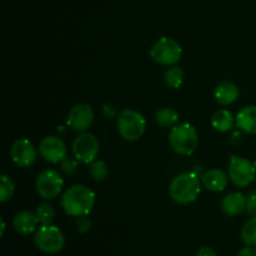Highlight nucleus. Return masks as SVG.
<instances>
[{"mask_svg": "<svg viewBox=\"0 0 256 256\" xmlns=\"http://www.w3.org/2000/svg\"><path fill=\"white\" fill-rule=\"evenodd\" d=\"M95 204V194L85 185H72L62 194V205L65 214L72 218L86 216Z\"/></svg>", "mask_w": 256, "mask_h": 256, "instance_id": "obj_1", "label": "nucleus"}, {"mask_svg": "<svg viewBox=\"0 0 256 256\" xmlns=\"http://www.w3.org/2000/svg\"><path fill=\"white\" fill-rule=\"evenodd\" d=\"M200 192H202L200 180L194 172H182L176 175L170 182V198L178 204H192L199 198Z\"/></svg>", "mask_w": 256, "mask_h": 256, "instance_id": "obj_2", "label": "nucleus"}, {"mask_svg": "<svg viewBox=\"0 0 256 256\" xmlns=\"http://www.w3.org/2000/svg\"><path fill=\"white\" fill-rule=\"evenodd\" d=\"M170 146L175 152L184 156L194 154L199 145V136L198 132L192 124H178L172 128L169 134Z\"/></svg>", "mask_w": 256, "mask_h": 256, "instance_id": "obj_3", "label": "nucleus"}, {"mask_svg": "<svg viewBox=\"0 0 256 256\" xmlns=\"http://www.w3.org/2000/svg\"><path fill=\"white\" fill-rule=\"evenodd\" d=\"M146 120L144 115L132 109H124L118 116V132L126 142H138L144 135Z\"/></svg>", "mask_w": 256, "mask_h": 256, "instance_id": "obj_4", "label": "nucleus"}, {"mask_svg": "<svg viewBox=\"0 0 256 256\" xmlns=\"http://www.w3.org/2000/svg\"><path fill=\"white\" fill-rule=\"evenodd\" d=\"M182 56V49L176 40L172 38H160L150 50V58L162 66L176 65Z\"/></svg>", "mask_w": 256, "mask_h": 256, "instance_id": "obj_5", "label": "nucleus"}, {"mask_svg": "<svg viewBox=\"0 0 256 256\" xmlns=\"http://www.w3.org/2000/svg\"><path fill=\"white\" fill-rule=\"evenodd\" d=\"M34 242L40 252L45 254H56L64 248L65 238L62 230L55 225H42L35 232Z\"/></svg>", "mask_w": 256, "mask_h": 256, "instance_id": "obj_6", "label": "nucleus"}, {"mask_svg": "<svg viewBox=\"0 0 256 256\" xmlns=\"http://www.w3.org/2000/svg\"><path fill=\"white\" fill-rule=\"evenodd\" d=\"M99 152V140L92 132H82L75 138L72 144V152L74 158L84 164H92L94 160H96Z\"/></svg>", "mask_w": 256, "mask_h": 256, "instance_id": "obj_7", "label": "nucleus"}, {"mask_svg": "<svg viewBox=\"0 0 256 256\" xmlns=\"http://www.w3.org/2000/svg\"><path fill=\"white\" fill-rule=\"evenodd\" d=\"M256 175L255 165L246 158L232 155L229 164V179L238 188H246L254 182Z\"/></svg>", "mask_w": 256, "mask_h": 256, "instance_id": "obj_8", "label": "nucleus"}, {"mask_svg": "<svg viewBox=\"0 0 256 256\" xmlns=\"http://www.w3.org/2000/svg\"><path fill=\"white\" fill-rule=\"evenodd\" d=\"M64 180L59 172L54 169H46L40 172L35 182V189L38 195L45 200H52L62 192Z\"/></svg>", "mask_w": 256, "mask_h": 256, "instance_id": "obj_9", "label": "nucleus"}, {"mask_svg": "<svg viewBox=\"0 0 256 256\" xmlns=\"http://www.w3.org/2000/svg\"><path fill=\"white\" fill-rule=\"evenodd\" d=\"M10 156L14 164L19 168H30L36 162L38 150L30 140L19 139L12 142Z\"/></svg>", "mask_w": 256, "mask_h": 256, "instance_id": "obj_10", "label": "nucleus"}, {"mask_svg": "<svg viewBox=\"0 0 256 256\" xmlns=\"http://www.w3.org/2000/svg\"><path fill=\"white\" fill-rule=\"evenodd\" d=\"M39 152L42 159L52 164H58L68 156L65 142L58 136H46L40 142Z\"/></svg>", "mask_w": 256, "mask_h": 256, "instance_id": "obj_11", "label": "nucleus"}, {"mask_svg": "<svg viewBox=\"0 0 256 256\" xmlns=\"http://www.w3.org/2000/svg\"><path fill=\"white\" fill-rule=\"evenodd\" d=\"M94 122V112L88 104H76L70 109L68 125L75 132H85Z\"/></svg>", "mask_w": 256, "mask_h": 256, "instance_id": "obj_12", "label": "nucleus"}, {"mask_svg": "<svg viewBox=\"0 0 256 256\" xmlns=\"http://www.w3.org/2000/svg\"><path fill=\"white\" fill-rule=\"evenodd\" d=\"M39 222L35 212H29V210H22L15 214L14 219H12V226L19 234L29 235L36 230Z\"/></svg>", "mask_w": 256, "mask_h": 256, "instance_id": "obj_13", "label": "nucleus"}, {"mask_svg": "<svg viewBox=\"0 0 256 256\" xmlns=\"http://www.w3.org/2000/svg\"><path fill=\"white\" fill-rule=\"evenodd\" d=\"M222 210L228 216H236L246 210V198L242 192H230L222 200Z\"/></svg>", "mask_w": 256, "mask_h": 256, "instance_id": "obj_14", "label": "nucleus"}, {"mask_svg": "<svg viewBox=\"0 0 256 256\" xmlns=\"http://www.w3.org/2000/svg\"><path fill=\"white\" fill-rule=\"evenodd\" d=\"M202 182L205 189L209 190V192H220L228 186L229 175H226L220 169H212L202 175Z\"/></svg>", "mask_w": 256, "mask_h": 256, "instance_id": "obj_15", "label": "nucleus"}, {"mask_svg": "<svg viewBox=\"0 0 256 256\" xmlns=\"http://www.w3.org/2000/svg\"><path fill=\"white\" fill-rule=\"evenodd\" d=\"M236 126L246 134L256 135V105L245 106L238 112Z\"/></svg>", "mask_w": 256, "mask_h": 256, "instance_id": "obj_16", "label": "nucleus"}, {"mask_svg": "<svg viewBox=\"0 0 256 256\" xmlns=\"http://www.w3.org/2000/svg\"><path fill=\"white\" fill-rule=\"evenodd\" d=\"M240 95V90L234 82H224L219 84L215 89L214 96L215 100L220 105H230L238 100Z\"/></svg>", "mask_w": 256, "mask_h": 256, "instance_id": "obj_17", "label": "nucleus"}, {"mask_svg": "<svg viewBox=\"0 0 256 256\" xmlns=\"http://www.w3.org/2000/svg\"><path fill=\"white\" fill-rule=\"evenodd\" d=\"M212 125L216 132H230L234 128V125H236V119L229 110L220 109L212 114Z\"/></svg>", "mask_w": 256, "mask_h": 256, "instance_id": "obj_18", "label": "nucleus"}, {"mask_svg": "<svg viewBox=\"0 0 256 256\" xmlns=\"http://www.w3.org/2000/svg\"><path fill=\"white\" fill-rule=\"evenodd\" d=\"M155 122L162 128H174L179 122V114L172 108H162L155 112Z\"/></svg>", "mask_w": 256, "mask_h": 256, "instance_id": "obj_19", "label": "nucleus"}, {"mask_svg": "<svg viewBox=\"0 0 256 256\" xmlns=\"http://www.w3.org/2000/svg\"><path fill=\"white\" fill-rule=\"evenodd\" d=\"M164 82L168 88L172 89H178L182 86V82H184V72L178 65H172L166 69L164 74Z\"/></svg>", "mask_w": 256, "mask_h": 256, "instance_id": "obj_20", "label": "nucleus"}, {"mask_svg": "<svg viewBox=\"0 0 256 256\" xmlns=\"http://www.w3.org/2000/svg\"><path fill=\"white\" fill-rule=\"evenodd\" d=\"M242 239L248 246L256 248V216L248 220L242 229Z\"/></svg>", "mask_w": 256, "mask_h": 256, "instance_id": "obj_21", "label": "nucleus"}, {"mask_svg": "<svg viewBox=\"0 0 256 256\" xmlns=\"http://www.w3.org/2000/svg\"><path fill=\"white\" fill-rule=\"evenodd\" d=\"M89 172L94 182H100L106 179L108 174H109V169H108V165L105 162H102V160H94L90 164Z\"/></svg>", "mask_w": 256, "mask_h": 256, "instance_id": "obj_22", "label": "nucleus"}, {"mask_svg": "<svg viewBox=\"0 0 256 256\" xmlns=\"http://www.w3.org/2000/svg\"><path fill=\"white\" fill-rule=\"evenodd\" d=\"M15 192V184L12 178L2 174L0 176V202H6L8 200L12 199Z\"/></svg>", "mask_w": 256, "mask_h": 256, "instance_id": "obj_23", "label": "nucleus"}, {"mask_svg": "<svg viewBox=\"0 0 256 256\" xmlns=\"http://www.w3.org/2000/svg\"><path fill=\"white\" fill-rule=\"evenodd\" d=\"M35 214H36L38 219H39L42 225H50L55 219V210L52 209V205L46 204V202L40 204L39 206L36 208Z\"/></svg>", "mask_w": 256, "mask_h": 256, "instance_id": "obj_24", "label": "nucleus"}, {"mask_svg": "<svg viewBox=\"0 0 256 256\" xmlns=\"http://www.w3.org/2000/svg\"><path fill=\"white\" fill-rule=\"evenodd\" d=\"M78 162L79 160L75 159V158H65L64 160L59 162L60 164V170H62L64 174L66 175H72L75 174V172L78 170Z\"/></svg>", "mask_w": 256, "mask_h": 256, "instance_id": "obj_25", "label": "nucleus"}, {"mask_svg": "<svg viewBox=\"0 0 256 256\" xmlns=\"http://www.w3.org/2000/svg\"><path fill=\"white\" fill-rule=\"evenodd\" d=\"M92 228V222L86 216H80L76 220V229L80 234H84Z\"/></svg>", "mask_w": 256, "mask_h": 256, "instance_id": "obj_26", "label": "nucleus"}, {"mask_svg": "<svg viewBox=\"0 0 256 256\" xmlns=\"http://www.w3.org/2000/svg\"><path fill=\"white\" fill-rule=\"evenodd\" d=\"M246 212L252 216H256V192H252L246 199Z\"/></svg>", "mask_w": 256, "mask_h": 256, "instance_id": "obj_27", "label": "nucleus"}, {"mask_svg": "<svg viewBox=\"0 0 256 256\" xmlns=\"http://www.w3.org/2000/svg\"><path fill=\"white\" fill-rule=\"evenodd\" d=\"M196 256H218L214 249L209 246H204L202 249H199V252H196Z\"/></svg>", "mask_w": 256, "mask_h": 256, "instance_id": "obj_28", "label": "nucleus"}, {"mask_svg": "<svg viewBox=\"0 0 256 256\" xmlns=\"http://www.w3.org/2000/svg\"><path fill=\"white\" fill-rule=\"evenodd\" d=\"M236 256H256V248L255 246H246L240 250Z\"/></svg>", "mask_w": 256, "mask_h": 256, "instance_id": "obj_29", "label": "nucleus"}, {"mask_svg": "<svg viewBox=\"0 0 256 256\" xmlns=\"http://www.w3.org/2000/svg\"><path fill=\"white\" fill-rule=\"evenodd\" d=\"M0 222H2V232H0V234H2V235H4V232H5V222H4V219H0Z\"/></svg>", "mask_w": 256, "mask_h": 256, "instance_id": "obj_30", "label": "nucleus"}]
</instances>
